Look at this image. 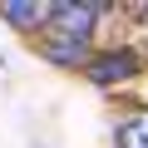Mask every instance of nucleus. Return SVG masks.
<instances>
[{
    "label": "nucleus",
    "instance_id": "nucleus-4",
    "mask_svg": "<svg viewBox=\"0 0 148 148\" xmlns=\"http://www.w3.org/2000/svg\"><path fill=\"white\" fill-rule=\"evenodd\" d=\"M114 138H119V148H148V109L143 114H128L114 128Z\"/></svg>",
    "mask_w": 148,
    "mask_h": 148
},
{
    "label": "nucleus",
    "instance_id": "nucleus-5",
    "mask_svg": "<svg viewBox=\"0 0 148 148\" xmlns=\"http://www.w3.org/2000/svg\"><path fill=\"white\" fill-rule=\"evenodd\" d=\"M45 59H54V64H79V59H84V40L49 35V40H45Z\"/></svg>",
    "mask_w": 148,
    "mask_h": 148
},
{
    "label": "nucleus",
    "instance_id": "nucleus-2",
    "mask_svg": "<svg viewBox=\"0 0 148 148\" xmlns=\"http://www.w3.org/2000/svg\"><path fill=\"white\" fill-rule=\"evenodd\" d=\"M133 74H138V54L133 49H109V54L89 59V79L94 84H119V79H133Z\"/></svg>",
    "mask_w": 148,
    "mask_h": 148
},
{
    "label": "nucleus",
    "instance_id": "nucleus-3",
    "mask_svg": "<svg viewBox=\"0 0 148 148\" xmlns=\"http://www.w3.org/2000/svg\"><path fill=\"white\" fill-rule=\"evenodd\" d=\"M0 15H5L10 25H20V30H35V25H45L49 15H54V5H0Z\"/></svg>",
    "mask_w": 148,
    "mask_h": 148
},
{
    "label": "nucleus",
    "instance_id": "nucleus-1",
    "mask_svg": "<svg viewBox=\"0 0 148 148\" xmlns=\"http://www.w3.org/2000/svg\"><path fill=\"white\" fill-rule=\"evenodd\" d=\"M94 15H104V5H74V0H64V5H54V15H49V35L89 40V25H94Z\"/></svg>",
    "mask_w": 148,
    "mask_h": 148
}]
</instances>
